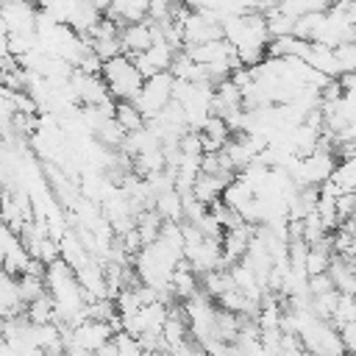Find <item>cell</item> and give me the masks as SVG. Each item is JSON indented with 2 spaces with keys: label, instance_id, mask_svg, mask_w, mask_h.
<instances>
[{
  "label": "cell",
  "instance_id": "obj_14",
  "mask_svg": "<svg viewBox=\"0 0 356 356\" xmlns=\"http://www.w3.org/2000/svg\"><path fill=\"white\" fill-rule=\"evenodd\" d=\"M114 120L120 122V128H122L125 134H134V131L145 128V117L139 114V108H136L131 100H117V106H114Z\"/></svg>",
  "mask_w": 356,
  "mask_h": 356
},
{
  "label": "cell",
  "instance_id": "obj_3",
  "mask_svg": "<svg viewBox=\"0 0 356 356\" xmlns=\"http://www.w3.org/2000/svg\"><path fill=\"white\" fill-rule=\"evenodd\" d=\"M172 86H175V78L172 72H159V75H150L145 78L134 106L139 108V114L145 120H153L156 114H161L170 103H172Z\"/></svg>",
  "mask_w": 356,
  "mask_h": 356
},
{
  "label": "cell",
  "instance_id": "obj_15",
  "mask_svg": "<svg viewBox=\"0 0 356 356\" xmlns=\"http://www.w3.org/2000/svg\"><path fill=\"white\" fill-rule=\"evenodd\" d=\"M25 317L33 323V325H44V323H56V303L50 295H42L36 300H31L25 306Z\"/></svg>",
  "mask_w": 356,
  "mask_h": 356
},
{
  "label": "cell",
  "instance_id": "obj_12",
  "mask_svg": "<svg viewBox=\"0 0 356 356\" xmlns=\"http://www.w3.org/2000/svg\"><path fill=\"white\" fill-rule=\"evenodd\" d=\"M147 0H111V8H108V19H114L120 28L125 25H134V22H145L147 19Z\"/></svg>",
  "mask_w": 356,
  "mask_h": 356
},
{
  "label": "cell",
  "instance_id": "obj_4",
  "mask_svg": "<svg viewBox=\"0 0 356 356\" xmlns=\"http://www.w3.org/2000/svg\"><path fill=\"white\" fill-rule=\"evenodd\" d=\"M298 337H300V345H303V350L309 356H342L345 353L339 328L334 323H328V320L314 317Z\"/></svg>",
  "mask_w": 356,
  "mask_h": 356
},
{
  "label": "cell",
  "instance_id": "obj_16",
  "mask_svg": "<svg viewBox=\"0 0 356 356\" xmlns=\"http://www.w3.org/2000/svg\"><path fill=\"white\" fill-rule=\"evenodd\" d=\"M334 0H278V8H284L292 17L314 14V11H328Z\"/></svg>",
  "mask_w": 356,
  "mask_h": 356
},
{
  "label": "cell",
  "instance_id": "obj_22",
  "mask_svg": "<svg viewBox=\"0 0 356 356\" xmlns=\"http://www.w3.org/2000/svg\"><path fill=\"white\" fill-rule=\"evenodd\" d=\"M164 3H167V6H181L184 0H164Z\"/></svg>",
  "mask_w": 356,
  "mask_h": 356
},
{
  "label": "cell",
  "instance_id": "obj_19",
  "mask_svg": "<svg viewBox=\"0 0 356 356\" xmlns=\"http://www.w3.org/2000/svg\"><path fill=\"white\" fill-rule=\"evenodd\" d=\"M337 58H339L342 75L345 72H356V42H348V44L337 47Z\"/></svg>",
  "mask_w": 356,
  "mask_h": 356
},
{
  "label": "cell",
  "instance_id": "obj_1",
  "mask_svg": "<svg viewBox=\"0 0 356 356\" xmlns=\"http://www.w3.org/2000/svg\"><path fill=\"white\" fill-rule=\"evenodd\" d=\"M222 39L234 47L242 67H256L267 58V19L259 11H245L222 19Z\"/></svg>",
  "mask_w": 356,
  "mask_h": 356
},
{
  "label": "cell",
  "instance_id": "obj_20",
  "mask_svg": "<svg viewBox=\"0 0 356 356\" xmlns=\"http://www.w3.org/2000/svg\"><path fill=\"white\" fill-rule=\"evenodd\" d=\"M339 337H342L345 353H348V356H356V320H353V323L339 325Z\"/></svg>",
  "mask_w": 356,
  "mask_h": 356
},
{
  "label": "cell",
  "instance_id": "obj_8",
  "mask_svg": "<svg viewBox=\"0 0 356 356\" xmlns=\"http://www.w3.org/2000/svg\"><path fill=\"white\" fill-rule=\"evenodd\" d=\"M175 56H178V50H175L170 42H164V39L159 36L145 53H139V56L134 58V64H136V70L142 72V78H150V75H159V72H170Z\"/></svg>",
  "mask_w": 356,
  "mask_h": 356
},
{
  "label": "cell",
  "instance_id": "obj_21",
  "mask_svg": "<svg viewBox=\"0 0 356 356\" xmlns=\"http://www.w3.org/2000/svg\"><path fill=\"white\" fill-rule=\"evenodd\" d=\"M89 3H92L103 17H106V14H108V8H111V0H89Z\"/></svg>",
  "mask_w": 356,
  "mask_h": 356
},
{
  "label": "cell",
  "instance_id": "obj_23",
  "mask_svg": "<svg viewBox=\"0 0 356 356\" xmlns=\"http://www.w3.org/2000/svg\"><path fill=\"white\" fill-rule=\"evenodd\" d=\"M342 356H348V353H342Z\"/></svg>",
  "mask_w": 356,
  "mask_h": 356
},
{
  "label": "cell",
  "instance_id": "obj_6",
  "mask_svg": "<svg viewBox=\"0 0 356 356\" xmlns=\"http://www.w3.org/2000/svg\"><path fill=\"white\" fill-rule=\"evenodd\" d=\"M0 17L8 28V36L36 33L39 6L33 0H6V3H0Z\"/></svg>",
  "mask_w": 356,
  "mask_h": 356
},
{
  "label": "cell",
  "instance_id": "obj_10",
  "mask_svg": "<svg viewBox=\"0 0 356 356\" xmlns=\"http://www.w3.org/2000/svg\"><path fill=\"white\" fill-rule=\"evenodd\" d=\"M306 64L312 70H317L320 75L331 78V81H339L342 78V67H339V58H337V50L334 47H325V44L312 42V47L306 53Z\"/></svg>",
  "mask_w": 356,
  "mask_h": 356
},
{
  "label": "cell",
  "instance_id": "obj_13",
  "mask_svg": "<svg viewBox=\"0 0 356 356\" xmlns=\"http://www.w3.org/2000/svg\"><path fill=\"white\" fill-rule=\"evenodd\" d=\"M264 19H267V33H270V39H278V36H295V22H298V17H292V14H286L284 8H270L267 14H264Z\"/></svg>",
  "mask_w": 356,
  "mask_h": 356
},
{
  "label": "cell",
  "instance_id": "obj_18",
  "mask_svg": "<svg viewBox=\"0 0 356 356\" xmlns=\"http://www.w3.org/2000/svg\"><path fill=\"white\" fill-rule=\"evenodd\" d=\"M19 245H25V242H22V234H19L17 228H11L8 222L0 220V264H3Z\"/></svg>",
  "mask_w": 356,
  "mask_h": 356
},
{
  "label": "cell",
  "instance_id": "obj_7",
  "mask_svg": "<svg viewBox=\"0 0 356 356\" xmlns=\"http://www.w3.org/2000/svg\"><path fill=\"white\" fill-rule=\"evenodd\" d=\"M70 86H72V92H75V97H78L81 106H103V103L114 100L111 92H108V86H106V81H103V75L72 70Z\"/></svg>",
  "mask_w": 356,
  "mask_h": 356
},
{
  "label": "cell",
  "instance_id": "obj_17",
  "mask_svg": "<svg viewBox=\"0 0 356 356\" xmlns=\"http://www.w3.org/2000/svg\"><path fill=\"white\" fill-rule=\"evenodd\" d=\"M111 345H114L117 356H145V348H142L139 337H134L128 331H114Z\"/></svg>",
  "mask_w": 356,
  "mask_h": 356
},
{
  "label": "cell",
  "instance_id": "obj_2",
  "mask_svg": "<svg viewBox=\"0 0 356 356\" xmlns=\"http://www.w3.org/2000/svg\"><path fill=\"white\" fill-rule=\"evenodd\" d=\"M100 75H103V81H106V86H108V92H111L114 100H131L134 103L136 95H139V89H142V83H145V78L136 70L134 58L125 56V53L103 61Z\"/></svg>",
  "mask_w": 356,
  "mask_h": 356
},
{
  "label": "cell",
  "instance_id": "obj_5",
  "mask_svg": "<svg viewBox=\"0 0 356 356\" xmlns=\"http://www.w3.org/2000/svg\"><path fill=\"white\" fill-rule=\"evenodd\" d=\"M114 331H117V328H114L111 323L86 317V320H81L78 325L67 328V345H75V348H81V350H92V353H97L103 345L111 342Z\"/></svg>",
  "mask_w": 356,
  "mask_h": 356
},
{
  "label": "cell",
  "instance_id": "obj_11",
  "mask_svg": "<svg viewBox=\"0 0 356 356\" xmlns=\"http://www.w3.org/2000/svg\"><path fill=\"white\" fill-rule=\"evenodd\" d=\"M197 136H200V145H203L206 153H220V150L228 145V139L234 136V131L228 128V122H225L222 117L211 114V117L203 122V128L197 131Z\"/></svg>",
  "mask_w": 356,
  "mask_h": 356
},
{
  "label": "cell",
  "instance_id": "obj_9",
  "mask_svg": "<svg viewBox=\"0 0 356 356\" xmlns=\"http://www.w3.org/2000/svg\"><path fill=\"white\" fill-rule=\"evenodd\" d=\"M159 25L153 19H145V22H134V25H125L120 28V44H122V53L136 58L139 53H145L156 39H159Z\"/></svg>",
  "mask_w": 356,
  "mask_h": 356
}]
</instances>
